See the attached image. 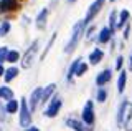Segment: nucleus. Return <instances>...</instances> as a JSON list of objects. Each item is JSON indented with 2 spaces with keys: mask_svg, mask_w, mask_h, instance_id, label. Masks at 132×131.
I'll list each match as a JSON object with an SVG mask.
<instances>
[{
  "mask_svg": "<svg viewBox=\"0 0 132 131\" xmlns=\"http://www.w3.org/2000/svg\"><path fill=\"white\" fill-rule=\"evenodd\" d=\"M8 30H10V23H8V22H3L2 25H0V37L7 35V33H8Z\"/></svg>",
  "mask_w": 132,
  "mask_h": 131,
  "instance_id": "24",
  "label": "nucleus"
},
{
  "mask_svg": "<svg viewBox=\"0 0 132 131\" xmlns=\"http://www.w3.org/2000/svg\"><path fill=\"white\" fill-rule=\"evenodd\" d=\"M84 28H86L84 20H81L79 23H76V25H74V28H73V35H71V40L68 42V45H66V48H64V52H66V53H71L74 48H76V45L79 43L81 37L84 35Z\"/></svg>",
  "mask_w": 132,
  "mask_h": 131,
  "instance_id": "2",
  "label": "nucleus"
},
{
  "mask_svg": "<svg viewBox=\"0 0 132 131\" xmlns=\"http://www.w3.org/2000/svg\"><path fill=\"white\" fill-rule=\"evenodd\" d=\"M122 56H119V58H117V61H116V68H117V70H121V67H122Z\"/></svg>",
  "mask_w": 132,
  "mask_h": 131,
  "instance_id": "29",
  "label": "nucleus"
},
{
  "mask_svg": "<svg viewBox=\"0 0 132 131\" xmlns=\"http://www.w3.org/2000/svg\"><path fill=\"white\" fill-rule=\"evenodd\" d=\"M20 125L25 126V128H28L31 125V111L25 100L20 101Z\"/></svg>",
  "mask_w": 132,
  "mask_h": 131,
  "instance_id": "3",
  "label": "nucleus"
},
{
  "mask_svg": "<svg viewBox=\"0 0 132 131\" xmlns=\"http://www.w3.org/2000/svg\"><path fill=\"white\" fill-rule=\"evenodd\" d=\"M111 35H112V32L109 30V28H102L101 30V33H99V43H106V42H109V38H111Z\"/></svg>",
  "mask_w": 132,
  "mask_h": 131,
  "instance_id": "13",
  "label": "nucleus"
},
{
  "mask_svg": "<svg viewBox=\"0 0 132 131\" xmlns=\"http://www.w3.org/2000/svg\"><path fill=\"white\" fill-rule=\"evenodd\" d=\"M79 65H81L79 58L73 61V65L69 67V70H68V80H71V78H73V75H76V73H78V68H79Z\"/></svg>",
  "mask_w": 132,
  "mask_h": 131,
  "instance_id": "17",
  "label": "nucleus"
},
{
  "mask_svg": "<svg viewBox=\"0 0 132 131\" xmlns=\"http://www.w3.org/2000/svg\"><path fill=\"white\" fill-rule=\"evenodd\" d=\"M102 3H104V0H96V2L93 3V5L89 7V10H88V13H86V17H84V23L88 25V23L93 20V17L97 13L99 10H101V7H102Z\"/></svg>",
  "mask_w": 132,
  "mask_h": 131,
  "instance_id": "7",
  "label": "nucleus"
},
{
  "mask_svg": "<svg viewBox=\"0 0 132 131\" xmlns=\"http://www.w3.org/2000/svg\"><path fill=\"white\" fill-rule=\"evenodd\" d=\"M106 96H107V93H106V90H99L97 91V101L99 103H102V101H106Z\"/></svg>",
  "mask_w": 132,
  "mask_h": 131,
  "instance_id": "26",
  "label": "nucleus"
},
{
  "mask_svg": "<svg viewBox=\"0 0 132 131\" xmlns=\"http://www.w3.org/2000/svg\"><path fill=\"white\" fill-rule=\"evenodd\" d=\"M25 131H40V129H38V128H27Z\"/></svg>",
  "mask_w": 132,
  "mask_h": 131,
  "instance_id": "32",
  "label": "nucleus"
},
{
  "mask_svg": "<svg viewBox=\"0 0 132 131\" xmlns=\"http://www.w3.org/2000/svg\"><path fill=\"white\" fill-rule=\"evenodd\" d=\"M36 50H38V40H35V42H33V45L27 50V53H25V56H23V60H22V67H23V68H28V67L31 65L33 56H35Z\"/></svg>",
  "mask_w": 132,
  "mask_h": 131,
  "instance_id": "4",
  "label": "nucleus"
},
{
  "mask_svg": "<svg viewBox=\"0 0 132 131\" xmlns=\"http://www.w3.org/2000/svg\"><path fill=\"white\" fill-rule=\"evenodd\" d=\"M116 28H117V23H116V12L112 10V12H111V15H109V30L114 33Z\"/></svg>",
  "mask_w": 132,
  "mask_h": 131,
  "instance_id": "21",
  "label": "nucleus"
},
{
  "mask_svg": "<svg viewBox=\"0 0 132 131\" xmlns=\"http://www.w3.org/2000/svg\"><path fill=\"white\" fill-rule=\"evenodd\" d=\"M86 71H88V65H86V63H81L79 68H78V73H76V75H78V76H82Z\"/></svg>",
  "mask_w": 132,
  "mask_h": 131,
  "instance_id": "27",
  "label": "nucleus"
},
{
  "mask_svg": "<svg viewBox=\"0 0 132 131\" xmlns=\"http://www.w3.org/2000/svg\"><path fill=\"white\" fill-rule=\"evenodd\" d=\"M66 125H68L69 128H73L74 131H84V126H82V123L76 121V120H68V121H66Z\"/></svg>",
  "mask_w": 132,
  "mask_h": 131,
  "instance_id": "18",
  "label": "nucleus"
},
{
  "mask_svg": "<svg viewBox=\"0 0 132 131\" xmlns=\"http://www.w3.org/2000/svg\"><path fill=\"white\" fill-rule=\"evenodd\" d=\"M46 17H48V10H46V9H43V10L40 12L38 18H36V27H38V28H43L45 22H46Z\"/></svg>",
  "mask_w": 132,
  "mask_h": 131,
  "instance_id": "14",
  "label": "nucleus"
},
{
  "mask_svg": "<svg viewBox=\"0 0 132 131\" xmlns=\"http://www.w3.org/2000/svg\"><path fill=\"white\" fill-rule=\"evenodd\" d=\"M82 121L86 125H93L94 123V110H93V101H88L82 110Z\"/></svg>",
  "mask_w": 132,
  "mask_h": 131,
  "instance_id": "6",
  "label": "nucleus"
},
{
  "mask_svg": "<svg viewBox=\"0 0 132 131\" xmlns=\"http://www.w3.org/2000/svg\"><path fill=\"white\" fill-rule=\"evenodd\" d=\"M0 98L12 101L13 100V91H12L10 88H7V86H0Z\"/></svg>",
  "mask_w": 132,
  "mask_h": 131,
  "instance_id": "12",
  "label": "nucleus"
},
{
  "mask_svg": "<svg viewBox=\"0 0 132 131\" xmlns=\"http://www.w3.org/2000/svg\"><path fill=\"white\" fill-rule=\"evenodd\" d=\"M60 108H61V100H60V96L55 95L53 96V100H51V103H50V106L46 108V111H45V114L50 118H53V116H56L58 111H60Z\"/></svg>",
  "mask_w": 132,
  "mask_h": 131,
  "instance_id": "5",
  "label": "nucleus"
},
{
  "mask_svg": "<svg viewBox=\"0 0 132 131\" xmlns=\"http://www.w3.org/2000/svg\"><path fill=\"white\" fill-rule=\"evenodd\" d=\"M41 96H43V90H41V88H35V90H33V93L30 96V111L31 113L35 111L36 105L41 101Z\"/></svg>",
  "mask_w": 132,
  "mask_h": 131,
  "instance_id": "8",
  "label": "nucleus"
},
{
  "mask_svg": "<svg viewBox=\"0 0 132 131\" xmlns=\"http://www.w3.org/2000/svg\"><path fill=\"white\" fill-rule=\"evenodd\" d=\"M16 75H18V68H15V67L8 68V70L5 71V81H12Z\"/></svg>",
  "mask_w": 132,
  "mask_h": 131,
  "instance_id": "19",
  "label": "nucleus"
},
{
  "mask_svg": "<svg viewBox=\"0 0 132 131\" xmlns=\"http://www.w3.org/2000/svg\"><path fill=\"white\" fill-rule=\"evenodd\" d=\"M111 78H112V71H111V70H104V71H101V73L97 75L96 83L99 85V86H102V85H106Z\"/></svg>",
  "mask_w": 132,
  "mask_h": 131,
  "instance_id": "9",
  "label": "nucleus"
},
{
  "mask_svg": "<svg viewBox=\"0 0 132 131\" xmlns=\"http://www.w3.org/2000/svg\"><path fill=\"white\" fill-rule=\"evenodd\" d=\"M55 86H56V85L51 83V85H48V86L43 90V96H41V101H43V103H45V101H48V98L53 95V91H55Z\"/></svg>",
  "mask_w": 132,
  "mask_h": 131,
  "instance_id": "15",
  "label": "nucleus"
},
{
  "mask_svg": "<svg viewBox=\"0 0 132 131\" xmlns=\"http://www.w3.org/2000/svg\"><path fill=\"white\" fill-rule=\"evenodd\" d=\"M117 125L121 128H126V131H132V103L130 101H124L119 106Z\"/></svg>",
  "mask_w": 132,
  "mask_h": 131,
  "instance_id": "1",
  "label": "nucleus"
},
{
  "mask_svg": "<svg viewBox=\"0 0 132 131\" xmlns=\"http://www.w3.org/2000/svg\"><path fill=\"white\" fill-rule=\"evenodd\" d=\"M8 52H10V50H8L7 47H2V48H0V63L7 60V56H8Z\"/></svg>",
  "mask_w": 132,
  "mask_h": 131,
  "instance_id": "25",
  "label": "nucleus"
},
{
  "mask_svg": "<svg viewBox=\"0 0 132 131\" xmlns=\"http://www.w3.org/2000/svg\"><path fill=\"white\" fill-rule=\"evenodd\" d=\"M5 111H7V106H3L2 101H0V121L5 120Z\"/></svg>",
  "mask_w": 132,
  "mask_h": 131,
  "instance_id": "28",
  "label": "nucleus"
},
{
  "mask_svg": "<svg viewBox=\"0 0 132 131\" xmlns=\"http://www.w3.org/2000/svg\"><path fill=\"white\" fill-rule=\"evenodd\" d=\"M129 20V12L127 10H122L121 12V17H119V23H117V28H122L124 27V23Z\"/></svg>",
  "mask_w": 132,
  "mask_h": 131,
  "instance_id": "20",
  "label": "nucleus"
},
{
  "mask_svg": "<svg viewBox=\"0 0 132 131\" xmlns=\"http://www.w3.org/2000/svg\"><path fill=\"white\" fill-rule=\"evenodd\" d=\"M18 58H20V55H18V52H16V50H10V52H8L7 61H10V63H15V61H18Z\"/></svg>",
  "mask_w": 132,
  "mask_h": 131,
  "instance_id": "23",
  "label": "nucleus"
},
{
  "mask_svg": "<svg viewBox=\"0 0 132 131\" xmlns=\"http://www.w3.org/2000/svg\"><path fill=\"white\" fill-rule=\"evenodd\" d=\"M111 2H114V0H111Z\"/></svg>",
  "mask_w": 132,
  "mask_h": 131,
  "instance_id": "34",
  "label": "nucleus"
},
{
  "mask_svg": "<svg viewBox=\"0 0 132 131\" xmlns=\"http://www.w3.org/2000/svg\"><path fill=\"white\" fill-rule=\"evenodd\" d=\"M126 80H127V73L126 71H121V76H119V81H117V91L119 93H124V88H126Z\"/></svg>",
  "mask_w": 132,
  "mask_h": 131,
  "instance_id": "16",
  "label": "nucleus"
},
{
  "mask_svg": "<svg viewBox=\"0 0 132 131\" xmlns=\"http://www.w3.org/2000/svg\"><path fill=\"white\" fill-rule=\"evenodd\" d=\"M101 60H102V50L96 48V50H94V52L89 55V63H91V65H97Z\"/></svg>",
  "mask_w": 132,
  "mask_h": 131,
  "instance_id": "11",
  "label": "nucleus"
},
{
  "mask_svg": "<svg viewBox=\"0 0 132 131\" xmlns=\"http://www.w3.org/2000/svg\"><path fill=\"white\" fill-rule=\"evenodd\" d=\"M18 110V101L16 100H12L7 103V113H15Z\"/></svg>",
  "mask_w": 132,
  "mask_h": 131,
  "instance_id": "22",
  "label": "nucleus"
},
{
  "mask_svg": "<svg viewBox=\"0 0 132 131\" xmlns=\"http://www.w3.org/2000/svg\"><path fill=\"white\" fill-rule=\"evenodd\" d=\"M69 2H74V0H69Z\"/></svg>",
  "mask_w": 132,
  "mask_h": 131,
  "instance_id": "33",
  "label": "nucleus"
},
{
  "mask_svg": "<svg viewBox=\"0 0 132 131\" xmlns=\"http://www.w3.org/2000/svg\"><path fill=\"white\" fill-rule=\"evenodd\" d=\"M5 71H7V70H3V67L0 65V76H2V75H5Z\"/></svg>",
  "mask_w": 132,
  "mask_h": 131,
  "instance_id": "31",
  "label": "nucleus"
},
{
  "mask_svg": "<svg viewBox=\"0 0 132 131\" xmlns=\"http://www.w3.org/2000/svg\"><path fill=\"white\" fill-rule=\"evenodd\" d=\"M16 9V0H2L0 2V10L2 12H10Z\"/></svg>",
  "mask_w": 132,
  "mask_h": 131,
  "instance_id": "10",
  "label": "nucleus"
},
{
  "mask_svg": "<svg viewBox=\"0 0 132 131\" xmlns=\"http://www.w3.org/2000/svg\"><path fill=\"white\" fill-rule=\"evenodd\" d=\"M129 70L132 71V52H130V60H129Z\"/></svg>",
  "mask_w": 132,
  "mask_h": 131,
  "instance_id": "30",
  "label": "nucleus"
}]
</instances>
